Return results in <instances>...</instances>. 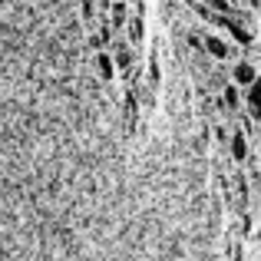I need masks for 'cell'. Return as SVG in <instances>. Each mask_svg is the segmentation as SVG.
I'll return each mask as SVG.
<instances>
[{
  "label": "cell",
  "mask_w": 261,
  "mask_h": 261,
  "mask_svg": "<svg viewBox=\"0 0 261 261\" xmlns=\"http://www.w3.org/2000/svg\"><path fill=\"white\" fill-rule=\"evenodd\" d=\"M126 33H129L133 43H139V40L146 37V23H142V17H129L126 20Z\"/></svg>",
  "instance_id": "obj_7"
},
{
  "label": "cell",
  "mask_w": 261,
  "mask_h": 261,
  "mask_svg": "<svg viewBox=\"0 0 261 261\" xmlns=\"http://www.w3.org/2000/svg\"><path fill=\"white\" fill-rule=\"evenodd\" d=\"M149 83H152V86H159V60H149Z\"/></svg>",
  "instance_id": "obj_9"
},
{
  "label": "cell",
  "mask_w": 261,
  "mask_h": 261,
  "mask_svg": "<svg viewBox=\"0 0 261 261\" xmlns=\"http://www.w3.org/2000/svg\"><path fill=\"white\" fill-rule=\"evenodd\" d=\"M225 99H228V106H238V86H235V83L225 89Z\"/></svg>",
  "instance_id": "obj_10"
},
{
  "label": "cell",
  "mask_w": 261,
  "mask_h": 261,
  "mask_svg": "<svg viewBox=\"0 0 261 261\" xmlns=\"http://www.w3.org/2000/svg\"><path fill=\"white\" fill-rule=\"evenodd\" d=\"M205 7H208L212 13H235V4H231V0H205Z\"/></svg>",
  "instance_id": "obj_8"
},
{
  "label": "cell",
  "mask_w": 261,
  "mask_h": 261,
  "mask_svg": "<svg viewBox=\"0 0 261 261\" xmlns=\"http://www.w3.org/2000/svg\"><path fill=\"white\" fill-rule=\"evenodd\" d=\"M113 60H116V66L129 70V66H133V50H129V43H116L113 46Z\"/></svg>",
  "instance_id": "obj_5"
},
{
  "label": "cell",
  "mask_w": 261,
  "mask_h": 261,
  "mask_svg": "<svg viewBox=\"0 0 261 261\" xmlns=\"http://www.w3.org/2000/svg\"><path fill=\"white\" fill-rule=\"evenodd\" d=\"M96 70H99L102 80H113L116 76V60L109 57V53H99V57H96Z\"/></svg>",
  "instance_id": "obj_4"
},
{
  "label": "cell",
  "mask_w": 261,
  "mask_h": 261,
  "mask_svg": "<svg viewBox=\"0 0 261 261\" xmlns=\"http://www.w3.org/2000/svg\"><path fill=\"white\" fill-rule=\"evenodd\" d=\"M245 106H248V116L255 122H261V76L248 86V96H245Z\"/></svg>",
  "instance_id": "obj_3"
},
{
  "label": "cell",
  "mask_w": 261,
  "mask_h": 261,
  "mask_svg": "<svg viewBox=\"0 0 261 261\" xmlns=\"http://www.w3.org/2000/svg\"><path fill=\"white\" fill-rule=\"evenodd\" d=\"M231 159H235V162H245V159H248V142H245L242 133L231 136Z\"/></svg>",
  "instance_id": "obj_6"
},
{
  "label": "cell",
  "mask_w": 261,
  "mask_h": 261,
  "mask_svg": "<svg viewBox=\"0 0 261 261\" xmlns=\"http://www.w3.org/2000/svg\"><path fill=\"white\" fill-rule=\"evenodd\" d=\"M202 46H205V53H208V57H215V60H228L231 57V46L225 43V40H218L215 33H205V37H202Z\"/></svg>",
  "instance_id": "obj_2"
},
{
  "label": "cell",
  "mask_w": 261,
  "mask_h": 261,
  "mask_svg": "<svg viewBox=\"0 0 261 261\" xmlns=\"http://www.w3.org/2000/svg\"><path fill=\"white\" fill-rule=\"evenodd\" d=\"M261 76V73L255 70V66L248 63V60H238L235 66H231V83H235L238 89H248L251 83H255V80Z\"/></svg>",
  "instance_id": "obj_1"
},
{
  "label": "cell",
  "mask_w": 261,
  "mask_h": 261,
  "mask_svg": "<svg viewBox=\"0 0 261 261\" xmlns=\"http://www.w3.org/2000/svg\"><path fill=\"white\" fill-rule=\"evenodd\" d=\"M258 13H261V10H258Z\"/></svg>",
  "instance_id": "obj_12"
},
{
  "label": "cell",
  "mask_w": 261,
  "mask_h": 261,
  "mask_svg": "<svg viewBox=\"0 0 261 261\" xmlns=\"http://www.w3.org/2000/svg\"><path fill=\"white\" fill-rule=\"evenodd\" d=\"M258 155H261V142H258Z\"/></svg>",
  "instance_id": "obj_11"
}]
</instances>
